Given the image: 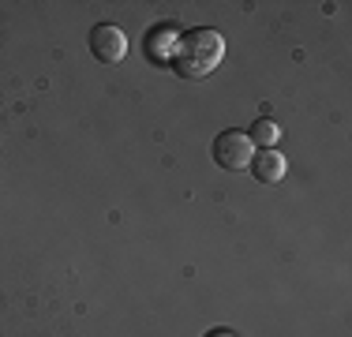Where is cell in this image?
I'll use <instances>...</instances> for the list:
<instances>
[{
	"label": "cell",
	"instance_id": "1",
	"mask_svg": "<svg viewBox=\"0 0 352 337\" xmlns=\"http://www.w3.org/2000/svg\"><path fill=\"white\" fill-rule=\"evenodd\" d=\"M225 56V38L210 27H199V30H188L180 41H176V72L188 75V79H206Z\"/></svg>",
	"mask_w": 352,
	"mask_h": 337
},
{
	"label": "cell",
	"instance_id": "4",
	"mask_svg": "<svg viewBox=\"0 0 352 337\" xmlns=\"http://www.w3.org/2000/svg\"><path fill=\"white\" fill-rule=\"evenodd\" d=\"M251 173H255V180L258 184H281L285 180V154L281 150H274V146H266V150H258V154H251Z\"/></svg>",
	"mask_w": 352,
	"mask_h": 337
},
{
	"label": "cell",
	"instance_id": "6",
	"mask_svg": "<svg viewBox=\"0 0 352 337\" xmlns=\"http://www.w3.org/2000/svg\"><path fill=\"white\" fill-rule=\"evenodd\" d=\"M206 337H232V334H229V330H210Z\"/></svg>",
	"mask_w": 352,
	"mask_h": 337
},
{
	"label": "cell",
	"instance_id": "3",
	"mask_svg": "<svg viewBox=\"0 0 352 337\" xmlns=\"http://www.w3.org/2000/svg\"><path fill=\"white\" fill-rule=\"evenodd\" d=\"M90 53H94L98 64H120L124 56H128V38H124L120 27H113V23H102V27L90 30Z\"/></svg>",
	"mask_w": 352,
	"mask_h": 337
},
{
	"label": "cell",
	"instance_id": "2",
	"mask_svg": "<svg viewBox=\"0 0 352 337\" xmlns=\"http://www.w3.org/2000/svg\"><path fill=\"white\" fill-rule=\"evenodd\" d=\"M210 154H214V162L221 165V168H229V173H240V168H248L251 165V139L248 135H240V131H221L217 139L210 142Z\"/></svg>",
	"mask_w": 352,
	"mask_h": 337
},
{
	"label": "cell",
	"instance_id": "5",
	"mask_svg": "<svg viewBox=\"0 0 352 337\" xmlns=\"http://www.w3.org/2000/svg\"><path fill=\"white\" fill-rule=\"evenodd\" d=\"M278 135H281V128L270 120V116H263V120H258L255 128H251L248 139H251V142H258V146L266 150V146H274V142H278Z\"/></svg>",
	"mask_w": 352,
	"mask_h": 337
}]
</instances>
